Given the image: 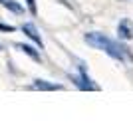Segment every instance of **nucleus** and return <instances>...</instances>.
Wrapping results in <instances>:
<instances>
[{"label":"nucleus","instance_id":"obj_5","mask_svg":"<svg viewBox=\"0 0 133 131\" xmlns=\"http://www.w3.org/2000/svg\"><path fill=\"white\" fill-rule=\"evenodd\" d=\"M16 48H18V50H22L24 54H28L30 58H34V60H40V54H38V52H36V50L32 48V46H26V44H18Z\"/></svg>","mask_w":133,"mask_h":131},{"label":"nucleus","instance_id":"obj_3","mask_svg":"<svg viewBox=\"0 0 133 131\" xmlns=\"http://www.w3.org/2000/svg\"><path fill=\"white\" fill-rule=\"evenodd\" d=\"M34 89H44V91H54V89H62L60 83H48L44 80H36L34 82Z\"/></svg>","mask_w":133,"mask_h":131},{"label":"nucleus","instance_id":"obj_7","mask_svg":"<svg viewBox=\"0 0 133 131\" xmlns=\"http://www.w3.org/2000/svg\"><path fill=\"white\" fill-rule=\"evenodd\" d=\"M28 6H30L32 12H36V2H34V0H28Z\"/></svg>","mask_w":133,"mask_h":131},{"label":"nucleus","instance_id":"obj_2","mask_svg":"<svg viewBox=\"0 0 133 131\" xmlns=\"http://www.w3.org/2000/svg\"><path fill=\"white\" fill-rule=\"evenodd\" d=\"M117 34L121 40H131L133 38V24L129 20H121L117 26Z\"/></svg>","mask_w":133,"mask_h":131},{"label":"nucleus","instance_id":"obj_1","mask_svg":"<svg viewBox=\"0 0 133 131\" xmlns=\"http://www.w3.org/2000/svg\"><path fill=\"white\" fill-rule=\"evenodd\" d=\"M85 42L89 46H94L97 50H103L105 54H109L111 58H115V60H121V62H127V64H133V56L127 48H123L119 44H115L113 40H109L107 36L103 34H97V32H89L85 34Z\"/></svg>","mask_w":133,"mask_h":131},{"label":"nucleus","instance_id":"obj_8","mask_svg":"<svg viewBox=\"0 0 133 131\" xmlns=\"http://www.w3.org/2000/svg\"><path fill=\"white\" fill-rule=\"evenodd\" d=\"M0 30H8V32H12L14 28H12V26H6V24H0Z\"/></svg>","mask_w":133,"mask_h":131},{"label":"nucleus","instance_id":"obj_6","mask_svg":"<svg viewBox=\"0 0 133 131\" xmlns=\"http://www.w3.org/2000/svg\"><path fill=\"white\" fill-rule=\"evenodd\" d=\"M0 2H2L6 8H10L12 12H22V6L18 4V2H14V0H0Z\"/></svg>","mask_w":133,"mask_h":131},{"label":"nucleus","instance_id":"obj_4","mask_svg":"<svg viewBox=\"0 0 133 131\" xmlns=\"http://www.w3.org/2000/svg\"><path fill=\"white\" fill-rule=\"evenodd\" d=\"M22 30H24V34H28V38H32L36 44H40V46H42V38H40L38 30L34 28V24H24V26H22Z\"/></svg>","mask_w":133,"mask_h":131}]
</instances>
